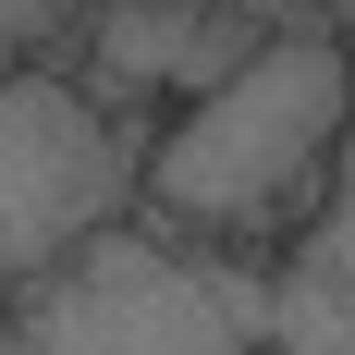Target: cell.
<instances>
[{
  "label": "cell",
  "mask_w": 355,
  "mask_h": 355,
  "mask_svg": "<svg viewBox=\"0 0 355 355\" xmlns=\"http://www.w3.org/2000/svg\"><path fill=\"white\" fill-rule=\"evenodd\" d=\"M343 147H355V37L331 25L257 37L209 98H184L147 135V220L209 257H245L319 209Z\"/></svg>",
  "instance_id": "obj_1"
},
{
  "label": "cell",
  "mask_w": 355,
  "mask_h": 355,
  "mask_svg": "<svg viewBox=\"0 0 355 355\" xmlns=\"http://www.w3.org/2000/svg\"><path fill=\"white\" fill-rule=\"evenodd\" d=\"M12 343L25 355H270L282 294L245 257H209L135 209L123 233H98L73 270H49L12 306Z\"/></svg>",
  "instance_id": "obj_2"
},
{
  "label": "cell",
  "mask_w": 355,
  "mask_h": 355,
  "mask_svg": "<svg viewBox=\"0 0 355 355\" xmlns=\"http://www.w3.org/2000/svg\"><path fill=\"white\" fill-rule=\"evenodd\" d=\"M147 209V147L98 110V86L62 62L0 73V282H49Z\"/></svg>",
  "instance_id": "obj_3"
},
{
  "label": "cell",
  "mask_w": 355,
  "mask_h": 355,
  "mask_svg": "<svg viewBox=\"0 0 355 355\" xmlns=\"http://www.w3.org/2000/svg\"><path fill=\"white\" fill-rule=\"evenodd\" d=\"M270 355H355V282L282 294V343H270Z\"/></svg>",
  "instance_id": "obj_4"
},
{
  "label": "cell",
  "mask_w": 355,
  "mask_h": 355,
  "mask_svg": "<svg viewBox=\"0 0 355 355\" xmlns=\"http://www.w3.org/2000/svg\"><path fill=\"white\" fill-rule=\"evenodd\" d=\"M73 12H98V0H0V49H12V62H25L37 37H62Z\"/></svg>",
  "instance_id": "obj_5"
}]
</instances>
